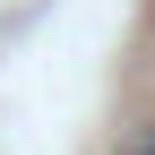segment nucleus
<instances>
[{
  "instance_id": "nucleus-1",
  "label": "nucleus",
  "mask_w": 155,
  "mask_h": 155,
  "mask_svg": "<svg viewBox=\"0 0 155 155\" xmlns=\"http://www.w3.org/2000/svg\"><path fill=\"white\" fill-rule=\"evenodd\" d=\"M112 155H155V121H138V129H129V138L112 147Z\"/></svg>"
}]
</instances>
